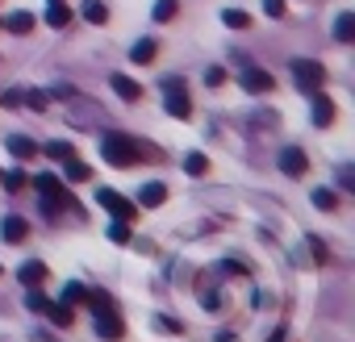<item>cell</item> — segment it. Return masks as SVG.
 Listing matches in <instances>:
<instances>
[{
	"instance_id": "6da1fadb",
	"label": "cell",
	"mask_w": 355,
	"mask_h": 342,
	"mask_svg": "<svg viewBox=\"0 0 355 342\" xmlns=\"http://www.w3.org/2000/svg\"><path fill=\"white\" fill-rule=\"evenodd\" d=\"M101 154H105L113 167H134L138 159H159V146H138V138H125V134H105Z\"/></svg>"
},
{
	"instance_id": "7a4b0ae2",
	"label": "cell",
	"mask_w": 355,
	"mask_h": 342,
	"mask_svg": "<svg viewBox=\"0 0 355 342\" xmlns=\"http://www.w3.org/2000/svg\"><path fill=\"white\" fill-rule=\"evenodd\" d=\"M163 96H167V113L171 117H193V100H189V84L180 80V75H171V80H163Z\"/></svg>"
},
{
	"instance_id": "3957f363",
	"label": "cell",
	"mask_w": 355,
	"mask_h": 342,
	"mask_svg": "<svg viewBox=\"0 0 355 342\" xmlns=\"http://www.w3.org/2000/svg\"><path fill=\"white\" fill-rule=\"evenodd\" d=\"M96 205H105L117 222H134V217H138L134 201H125V197H121V192H113V188H96Z\"/></svg>"
},
{
	"instance_id": "277c9868",
	"label": "cell",
	"mask_w": 355,
	"mask_h": 342,
	"mask_svg": "<svg viewBox=\"0 0 355 342\" xmlns=\"http://www.w3.org/2000/svg\"><path fill=\"white\" fill-rule=\"evenodd\" d=\"M293 75H297L301 88H322L326 84V67L313 63V59H293Z\"/></svg>"
},
{
	"instance_id": "5b68a950",
	"label": "cell",
	"mask_w": 355,
	"mask_h": 342,
	"mask_svg": "<svg viewBox=\"0 0 355 342\" xmlns=\"http://www.w3.org/2000/svg\"><path fill=\"white\" fill-rule=\"evenodd\" d=\"M96 334L109 338V342H117V338H125V321L113 309H105V313H96Z\"/></svg>"
},
{
	"instance_id": "8992f818",
	"label": "cell",
	"mask_w": 355,
	"mask_h": 342,
	"mask_svg": "<svg viewBox=\"0 0 355 342\" xmlns=\"http://www.w3.org/2000/svg\"><path fill=\"white\" fill-rule=\"evenodd\" d=\"M305 167H309V159H305L301 146H284L280 150V171H288V176H305Z\"/></svg>"
},
{
	"instance_id": "52a82bcc",
	"label": "cell",
	"mask_w": 355,
	"mask_h": 342,
	"mask_svg": "<svg viewBox=\"0 0 355 342\" xmlns=\"http://www.w3.org/2000/svg\"><path fill=\"white\" fill-rule=\"evenodd\" d=\"M0 234H5V242H26V234H30V222L26 217H5V222H0Z\"/></svg>"
},
{
	"instance_id": "ba28073f",
	"label": "cell",
	"mask_w": 355,
	"mask_h": 342,
	"mask_svg": "<svg viewBox=\"0 0 355 342\" xmlns=\"http://www.w3.org/2000/svg\"><path fill=\"white\" fill-rule=\"evenodd\" d=\"M17 276H21V284H26V288H38L51 271H46V263H42V259H30V263H21V271H17Z\"/></svg>"
},
{
	"instance_id": "9c48e42d",
	"label": "cell",
	"mask_w": 355,
	"mask_h": 342,
	"mask_svg": "<svg viewBox=\"0 0 355 342\" xmlns=\"http://www.w3.org/2000/svg\"><path fill=\"white\" fill-rule=\"evenodd\" d=\"M272 84H276V80H272L268 71H259V67H251V71L243 75V88H247V92H272Z\"/></svg>"
},
{
	"instance_id": "30bf717a",
	"label": "cell",
	"mask_w": 355,
	"mask_h": 342,
	"mask_svg": "<svg viewBox=\"0 0 355 342\" xmlns=\"http://www.w3.org/2000/svg\"><path fill=\"white\" fill-rule=\"evenodd\" d=\"M63 163H67V180H71V184H88V180H92V167H88V163H80L76 154H71V159H63Z\"/></svg>"
},
{
	"instance_id": "8fae6325",
	"label": "cell",
	"mask_w": 355,
	"mask_h": 342,
	"mask_svg": "<svg viewBox=\"0 0 355 342\" xmlns=\"http://www.w3.org/2000/svg\"><path fill=\"white\" fill-rule=\"evenodd\" d=\"M334 38H338V42H355V13H338V21H334Z\"/></svg>"
},
{
	"instance_id": "7c38bea8",
	"label": "cell",
	"mask_w": 355,
	"mask_h": 342,
	"mask_svg": "<svg viewBox=\"0 0 355 342\" xmlns=\"http://www.w3.org/2000/svg\"><path fill=\"white\" fill-rule=\"evenodd\" d=\"M113 92H117L121 100H138V96H142V88H138L130 75H113Z\"/></svg>"
},
{
	"instance_id": "4fadbf2b",
	"label": "cell",
	"mask_w": 355,
	"mask_h": 342,
	"mask_svg": "<svg viewBox=\"0 0 355 342\" xmlns=\"http://www.w3.org/2000/svg\"><path fill=\"white\" fill-rule=\"evenodd\" d=\"M138 201H142L146 209H155V205H163V201H167V188H163V184H142Z\"/></svg>"
},
{
	"instance_id": "5bb4252c",
	"label": "cell",
	"mask_w": 355,
	"mask_h": 342,
	"mask_svg": "<svg viewBox=\"0 0 355 342\" xmlns=\"http://www.w3.org/2000/svg\"><path fill=\"white\" fill-rule=\"evenodd\" d=\"M71 21V13L63 9V0H51V9H46V26H55V30H63Z\"/></svg>"
},
{
	"instance_id": "9a60e30c",
	"label": "cell",
	"mask_w": 355,
	"mask_h": 342,
	"mask_svg": "<svg viewBox=\"0 0 355 342\" xmlns=\"http://www.w3.org/2000/svg\"><path fill=\"white\" fill-rule=\"evenodd\" d=\"M313 121H318V125H330V121H334V105H330V96H318V100H313Z\"/></svg>"
},
{
	"instance_id": "2e32d148",
	"label": "cell",
	"mask_w": 355,
	"mask_h": 342,
	"mask_svg": "<svg viewBox=\"0 0 355 342\" xmlns=\"http://www.w3.org/2000/svg\"><path fill=\"white\" fill-rule=\"evenodd\" d=\"M184 171H189V176H205V171H209V159H205L201 150H193V154H184Z\"/></svg>"
},
{
	"instance_id": "e0dca14e",
	"label": "cell",
	"mask_w": 355,
	"mask_h": 342,
	"mask_svg": "<svg viewBox=\"0 0 355 342\" xmlns=\"http://www.w3.org/2000/svg\"><path fill=\"white\" fill-rule=\"evenodd\" d=\"M155 55H159V42H138V46H134V51H130V59H134V63H138V67H142V63H150V59H155Z\"/></svg>"
},
{
	"instance_id": "ac0fdd59",
	"label": "cell",
	"mask_w": 355,
	"mask_h": 342,
	"mask_svg": "<svg viewBox=\"0 0 355 342\" xmlns=\"http://www.w3.org/2000/svg\"><path fill=\"white\" fill-rule=\"evenodd\" d=\"M9 150H13V159H34L38 154V146L30 138H9Z\"/></svg>"
},
{
	"instance_id": "d6986e66",
	"label": "cell",
	"mask_w": 355,
	"mask_h": 342,
	"mask_svg": "<svg viewBox=\"0 0 355 342\" xmlns=\"http://www.w3.org/2000/svg\"><path fill=\"white\" fill-rule=\"evenodd\" d=\"M84 17H88L92 26H105V21H109V9L101 5V0H88V5H84Z\"/></svg>"
},
{
	"instance_id": "ffe728a7",
	"label": "cell",
	"mask_w": 355,
	"mask_h": 342,
	"mask_svg": "<svg viewBox=\"0 0 355 342\" xmlns=\"http://www.w3.org/2000/svg\"><path fill=\"white\" fill-rule=\"evenodd\" d=\"M222 21H226L230 30H247V26H251V13H243V9H226Z\"/></svg>"
},
{
	"instance_id": "44dd1931",
	"label": "cell",
	"mask_w": 355,
	"mask_h": 342,
	"mask_svg": "<svg viewBox=\"0 0 355 342\" xmlns=\"http://www.w3.org/2000/svg\"><path fill=\"white\" fill-rule=\"evenodd\" d=\"M5 26H9L13 34H30V30H34V17H30V13H13Z\"/></svg>"
},
{
	"instance_id": "7402d4cb",
	"label": "cell",
	"mask_w": 355,
	"mask_h": 342,
	"mask_svg": "<svg viewBox=\"0 0 355 342\" xmlns=\"http://www.w3.org/2000/svg\"><path fill=\"white\" fill-rule=\"evenodd\" d=\"M46 313H51V317H55V325H63V330L76 321V317H71V309H67V305H55V300L46 305Z\"/></svg>"
},
{
	"instance_id": "603a6c76",
	"label": "cell",
	"mask_w": 355,
	"mask_h": 342,
	"mask_svg": "<svg viewBox=\"0 0 355 342\" xmlns=\"http://www.w3.org/2000/svg\"><path fill=\"white\" fill-rule=\"evenodd\" d=\"M175 9H180L175 0H155V21H171V17H175Z\"/></svg>"
},
{
	"instance_id": "cb8c5ba5",
	"label": "cell",
	"mask_w": 355,
	"mask_h": 342,
	"mask_svg": "<svg viewBox=\"0 0 355 342\" xmlns=\"http://www.w3.org/2000/svg\"><path fill=\"white\" fill-rule=\"evenodd\" d=\"M46 154H51V159H71L76 146H71V142H46Z\"/></svg>"
},
{
	"instance_id": "d4e9b609",
	"label": "cell",
	"mask_w": 355,
	"mask_h": 342,
	"mask_svg": "<svg viewBox=\"0 0 355 342\" xmlns=\"http://www.w3.org/2000/svg\"><path fill=\"white\" fill-rule=\"evenodd\" d=\"M84 292H88L84 284H67L63 288V305H84Z\"/></svg>"
},
{
	"instance_id": "484cf974",
	"label": "cell",
	"mask_w": 355,
	"mask_h": 342,
	"mask_svg": "<svg viewBox=\"0 0 355 342\" xmlns=\"http://www.w3.org/2000/svg\"><path fill=\"white\" fill-rule=\"evenodd\" d=\"M21 100H26L30 109H38V113H42V109L51 105V96H46V92H21Z\"/></svg>"
},
{
	"instance_id": "4316f807",
	"label": "cell",
	"mask_w": 355,
	"mask_h": 342,
	"mask_svg": "<svg viewBox=\"0 0 355 342\" xmlns=\"http://www.w3.org/2000/svg\"><path fill=\"white\" fill-rule=\"evenodd\" d=\"M313 205H318V209H334V205H338V197H334L330 188H318V192H313Z\"/></svg>"
},
{
	"instance_id": "83f0119b",
	"label": "cell",
	"mask_w": 355,
	"mask_h": 342,
	"mask_svg": "<svg viewBox=\"0 0 355 342\" xmlns=\"http://www.w3.org/2000/svg\"><path fill=\"white\" fill-rule=\"evenodd\" d=\"M109 238H113V242H130V222H117V226H109Z\"/></svg>"
},
{
	"instance_id": "f1b7e54d",
	"label": "cell",
	"mask_w": 355,
	"mask_h": 342,
	"mask_svg": "<svg viewBox=\"0 0 355 342\" xmlns=\"http://www.w3.org/2000/svg\"><path fill=\"white\" fill-rule=\"evenodd\" d=\"M0 176H5V171H0ZM5 188H9V192H21V188H26V176H21V171L5 176Z\"/></svg>"
},
{
	"instance_id": "f546056e",
	"label": "cell",
	"mask_w": 355,
	"mask_h": 342,
	"mask_svg": "<svg viewBox=\"0 0 355 342\" xmlns=\"http://www.w3.org/2000/svg\"><path fill=\"white\" fill-rule=\"evenodd\" d=\"M205 84H209V88L226 84V71H222V67H209V71H205Z\"/></svg>"
},
{
	"instance_id": "4dcf8cb0",
	"label": "cell",
	"mask_w": 355,
	"mask_h": 342,
	"mask_svg": "<svg viewBox=\"0 0 355 342\" xmlns=\"http://www.w3.org/2000/svg\"><path fill=\"white\" fill-rule=\"evenodd\" d=\"M263 13L268 17H284V0H263Z\"/></svg>"
},
{
	"instance_id": "1f68e13d",
	"label": "cell",
	"mask_w": 355,
	"mask_h": 342,
	"mask_svg": "<svg viewBox=\"0 0 355 342\" xmlns=\"http://www.w3.org/2000/svg\"><path fill=\"white\" fill-rule=\"evenodd\" d=\"M46 305H51V300H46V296H42V292L34 288V292H30V309H38V313H46Z\"/></svg>"
},
{
	"instance_id": "d6a6232c",
	"label": "cell",
	"mask_w": 355,
	"mask_h": 342,
	"mask_svg": "<svg viewBox=\"0 0 355 342\" xmlns=\"http://www.w3.org/2000/svg\"><path fill=\"white\" fill-rule=\"evenodd\" d=\"M0 105H9V109H13V105H21V88H13V92H5V96H0Z\"/></svg>"
}]
</instances>
